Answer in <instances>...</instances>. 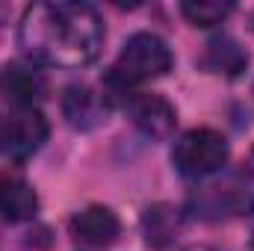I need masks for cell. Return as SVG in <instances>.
Segmentation results:
<instances>
[{
    "mask_svg": "<svg viewBox=\"0 0 254 251\" xmlns=\"http://www.w3.org/2000/svg\"><path fill=\"white\" fill-rule=\"evenodd\" d=\"M3 92L9 101H15L21 110L33 107V101H39L45 95V77L27 65H9L3 74Z\"/></svg>",
    "mask_w": 254,
    "mask_h": 251,
    "instance_id": "obj_12",
    "label": "cell"
},
{
    "mask_svg": "<svg viewBox=\"0 0 254 251\" xmlns=\"http://www.w3.org/2000/svg\"><path fill=\"white\" fill-rule=\"evenodd\" d=\"M187 251H219V249H213V246H192V249Z\"/></svg>",
    "mask_w": 254,
    "mask_h": 251,
    "instance_id": "obj_14",
    "label": "cell"
},
{
    "mask_svg": "<svg viewBox=\"0 0 254 251\" xmlns=\"http://www.w3.org/2000/svg\"><path fill=\"white\" fill-rule=\"evenodd\" d=\"M181 234V213L172 204H151L142 213V237L151 249H166Z\"/></svg>",
    "mask_w": 254,
    "mask_h": 251,
    "instance_id": "obj_11",
    "label": "cell"
},
{
    "mask_svg": "<svg viewBox=\"0 0 254 251\" xmlns=\"http://www.w3.org/2000/svg\"><path fill=\"white\" fill-rule=\"evenodd\" d=\"M45 139H48V122L33 107H24L6 119H0V151H6L15 160L36 154Z\"/></svg>",
    "mask_w": 254,
    "mask_h": 251,
    "instance_id": "obj_5",
    "label": "cell"
},
{
    "mask_svg": "<svg viewBox=\"0 0 254 251\" xmlns=\"http://www.w3.org/2000/svg\"><path fill=\"white\" fill-rule=\"evenodd\" d=\"M190 210L201 219L254 213V172L237 169L207 187H198L190 195Z\"/></svg>",
    "mask_w": 254,
    "mask_h": 251,
    "instance_id": "obj_3",
    "label": "cell"
},
{
    "mask_svg": "<svg viewBox=\"0 0 254 251\" xmlns=\"http://www.w3.org/2000/svg\"><path fill=\"white\" fill-rule=\"evenodd\" d=\"M228 139L210 127H195L175 142L172 163L184 178H210L228 163Z\"/></svg>",
    "mask_w": 254,
    "mask_h": 251,
    "instance_id": "obj_4",
    "label": "cell"
},
{
    "mask_svg": "<svg viewBox=\"0 0 254 251\" xmlns=\"http://www.w3.org/2000/svg\"><path fill=\"white\" fill-rule=\"evenodd\" d=\"M181 12L184 18L195 24V27H216L222 24L231 12H234V3H216V0H187L181 3Z\"/></svg>",
    "mask_w": 254,
    "mask_h": 251,
    "instance_id": "obj_13",
    "label": "cell"
},
{
    "mask_svg": "<svg viewBox=\"0 0 254 251\" xmlns=\"http://www.w3.org/2000/svg\"><path fill=\"white\" fill-rule=\"evenodd\" d=\"M175 65V57L169 45L157 33H133L125 42L116 65L107 74V86L119 95H125L130 86L166 77Z\"/></svg>",
    "mask_w": 254,
    "mask_h": 251,
    "instance_id": "obj_2",
    "label": "cell"
},
{
    "mask_svg": "<svg viewBox=\"0 0 254 251\" xmlns=\"http://www.w3.org/2000/svg\"><path fill=\"white\" fill-rule=\"evenodd\" d=\"M18 45L33 63L83 68L104 48V21L86 3H33L21 15Z\"/></svg>",
    "mask_w": 254,
    "mask_h": 251,
    "instance_id": "obj_1",
    "label": "cell"
},
{
    "mask_svg": "<svg viewBox=\"0 0 254 251\" xmlns=\"http://www.w3.org/2000/svg\"><path fill=\"white\" fill-rule=\"evenodd\" d=\"M39 213V195L24 178L0 181V216L6 222H27Z\"/></svg>",
    "mask_w": 254,
    "mask_h": 251,
    "instance_id": "obj_9",
    "label": "cell"
},
{
    "mask_svg": "<svg viewBox=\"0 0 254 251\" xmlns=\"http://www.w3.org/2000/svg\"><path fill=\"white\" fill-rule=\"evenodd\" d=\"M63 116L68 127L74 130H95L107 122L110 116V104L107 95H101L92 86H68L63 95Z\"/></svg>",
    "mask_w": 254,
    "mask_h": 251,
    "instance_id": "obj_7",
    "label": "cell"
},
{
    "mask_svg": "<svg viewBox=\"0 0 254 251\" xmlns=\"http://www.w3.org/2000/svg\"><path fill=\"white\" fill-rule=\"evenodd\" d=\"M68 228H71V237H74V240H80V243H86V246H95V249L113 246V243L119 240V231H122L119 216H116L110 207H101V204L80 210V213L71 219Z\"/></svg>",
    "mask_w": 254,
    "mask_h": 251,
    "instance_id": "obj_8",
    "label": "cell"
},
{
    "mask_svg": "<svg viewBox=\"0 0 254 251\" xmlns=\"http://www.w3.org/2000/svg\"><path fill=\"white\" fill-rule=\"evenodd\" d=\"M201 65L213 74H225V77H240L249 65V54L243 51V45L231 36H216L213 42H207V51L201 57Z\"/></svg>",
    "mask_w": 254,
    "mask_h": 251,
    "instance_id": "obj_10",
    "label": "cell"
},
{
    "mask_svg": "<svg viewBox=\"0 0 254 251\" xmlns=\"http://www.w3.org/2000/svg\"><path fill=\"white\" fill-rule=\"evenodd\" d=\"M127 113L133 119V125L139 127L148 139H169L178 125V113L175 107L160 98V95H130L127 98Z\"/></svg>",
    "mask_w": 254,
    "mask_h": 251,
    "instance_id": "obj_6",
    "label": "cell"
}]
</instances>
